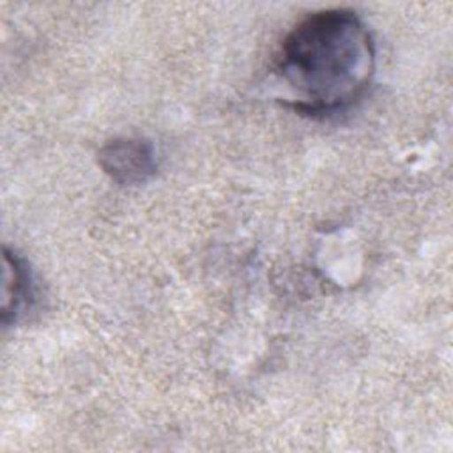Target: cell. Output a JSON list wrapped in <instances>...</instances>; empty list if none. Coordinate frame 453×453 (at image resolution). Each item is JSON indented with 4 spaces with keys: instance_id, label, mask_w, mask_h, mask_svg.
<instances>
[{
    "instance_id": "1",
    "label": "cell",
    "mask_w": 453,
    "mask_h": 453,
    "mask_svg": "<svg viewBox=\"0 0 453 453\" xmlns=\"http://www.w3.org/2000/svg\"><path fill=\"white\" fill-rule=\"evenodd\" d=\"M273 71L285 106L311 117L333 115L366 92L375 73V44L356 12L320 11L287 34Z\"/></svg>"
},
{
    "instance_id": "2",
    "label": "cell",
    "mask_w": 453,
    "mask_h": 453,
    "mask_svg": "<svg viewBox=\"0 0 453 453\" xmlns=\"http://www.w3.org/2000/svg\"><path fill=\"white\" fill-rule=\"evenodd\" d=\"M99 166L119 184H142L157 168L156 150L143 138H113L99 150Z\"/></svg>"
},
{
    "instance_id": "3",
    "label": "cell",
    "mask_w": 453,
    "mask_h": 453,
    "mask_svg": "<svg viewBox=\"0 0 453 453\" xmlns=\"http://www.w3.org/2000/svg\"><path fill=\"white\" fill-rule=\"evenodd\" d=\"M2 281V320L4 324H9L18 319L32 296V281L27 264L9 248L4 250Z\"/></svg>"
}]
</instances>
